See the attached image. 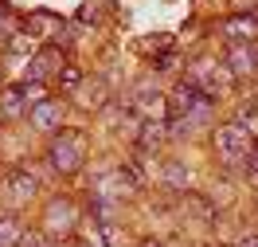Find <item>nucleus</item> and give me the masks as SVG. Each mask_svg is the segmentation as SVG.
<instances>
[{"mask_svg": "<svg viewBox=\"0 0 258 247\" xmlns=\"http://www.w3.org/2000/svg\"><path fill=\"white\" fill-rule=\"evenodd\" d=\"M43 157H47V169L55 177H79L82 169H86V133L63 126L59 133L47 137Z\"/></svg>", "mask_w": 258, "mask_h": 247, "instance_id": "nucleus-1", "label": "nucleus"}, {"mask_svg": "<svg viewBox=\"0 0 258 247\" xmlns=\"http://www.w3.org/2000/svg\"><path fill=\"white\" fill-rule=\"evenodd\" d=\"M82 208L79 200L63 196V192H51L47 204H43V216H39V231L47 235V239H59V243H71L82 228Z\"/></svg>", "mask_w": 258, "mask_h": 247, "instance_id": "nucleus-2", "label": "nucleus"}, {"mask_svg": "<svg viewBox=\"0 0 258 247\" xmlns=\"http://www.w3.org/2000/svg\"><path fill=\"white\" fill-rule=\"evenodd\" d=\"M168 118H184V122H192L196 130H204V126L215 122V98H208L196 82L180 79L168 90Z\"/></svg>", "mask_w": 258, "mask_h": 247, "instance_id": "nucleus-3", "label": "nucleus"}, {"mask_svg": "<svg viewBox=\"0 0 258 247\" xmlns=\"http://www.w3.org/2000/svg\"><path fill=\"white\" fill-rule=\"evenodd\" d=\"M250 145H254V133L242 130L239 122H223V126H215V130H211L215 161H219V169H227V173H239V169H242Z\"/></svg>", "mask_w": 258, "mask_h": 247, "instance_id": "nucleus-4", "label": "nucleus"}, {"mask_svg": "<svg viewBox=\"0 0 258 247\" xmlns=\"http://www.w3.org/2000/svg\"><path fill=\"white\" fill-rule=\"evenodd\" d=\"M39 192H43V188H39V177H35L32 169H8V173L0 177V204L12 208V212L28 208Z\"/></svg>", "mask_w": 258, "mask_h": 247, "instance_id": "nucleus-5", "label": "nucleus"}, {"mask_svg": "<svg viewBox=\"0 0 258 247\" xmlns=\"http://www.w3.org/2000/svg\"><path fill=\"white\" fill-rule=\"evenodd\" d=\"M184 79L196 82V86H200L208 98H215V102H219V94H227V90H231V82H235V79H231V71H227L219 59H208V55H204V59H192Z\"/></svg>", "mask_w": 258, "mask_h": 247, "instance_id": "nucleus-6", "label": "nucleus"}, {"mask_svg": "<svg viewBox=\"0 0 258 247\" xmlns=\"http://www.w3.org/2000/svg\"><path fill=\"white\" fill-rule=\"evenodd\" d=\"M43 98V86L39 82H12V86H4L0 90V118L4 122H20V118H28L35 102Z\"/></svg>", "mask_w": 258, "mask_h": 247, "instance_id": "nucleus-7", "label": "nucleus"}, {"mask_svg": "<svg viewBox=\"0 0 258 247\" xmlns=\"http://www.w3.org/2000/svg\"><path fill=\"white\" fill-rule=\"evenodd\" d=\"M59 67H63V47H59V43H43V47L28 59V67H24V75H20V79L47 86V82L55 79V71H59Z\"/></svg>", "mask_w": 258, "mask_h": 247, "instance_id": "nucleus-8", "label": "nucleus"}, {"mask_svg": "<svg viewBox=\"0 0 258 247\" xmlns=\"http://www.w3.org/2000/svg\"><path fill=\"white\" fill-rule=\"evenodd\" d=\"M63 118H67V102H63V98H51V94H43V98H39L32 110H28L32 130L43 133V137H51V133L63 130Z\"/></svg>", "mask_w": 258, "mask_h": 247, "instance_id": "nucleus-9", "label": "nucleus"}, {"mask_svg": "<svg viewBox=\"0 0 258 247\" xmlns=\"http://www.w3.org/2000/svg\"><path fill=\"white\" fill-rule=\"evenodd\" d=\"M223 67L231 71V79H246V75H258V39H254V43H227Z\"/></svg>", "mask_w": 258, "mask_h": 247, "instance_id": "nucleus-10", "label": "nucleus"}, {"mask_svg": "<svg viewBox=\"0 0 258 247\" xmlns=\"http://www.w3.org/2000/svg\"><path fill=\"white\" fill-rule=\"evenodd\" d=\"M157 181L168 192H188L192 188V169L180 161V157H168L164 165H157Z\"/></svg>", "mask_w": 258, "mask_h": 247, "instance_id": "nucleus-11", "label": "nucleus"}, {"mask_svg": "<svg viewBox=\"0 0 258 247\" xmlns=\"http://www.w3.org/2000/svg\"><path fill=\"white\" fill-rule=\"evenodd\" d=\"M223 39L227 43H254L258 39V16H231V20H223Z\"/></svg>", "mask_w": 258, "mask_h": 247, "instance_id": "nucleus-12", "label": "nucleus"}, {"mask_svg": "<svg viewBox=\"0 0 258 247\" xmlns=\"http://www.w3.org/2000/svg\"><path fill=\"white\" fill-rule=\"evenodd\" d=\"M20 231H24V220L12 208H0V247H16Z\"/></svg>", "mask_w": 258, "mask_h": 247, "instance_id": "nucleus-13", "label": "nucleus"}, {"mask_svg": "<svg viewBox=\"0 0 258 247\" xmlns=\"http://www.w3.org/2000/svg\"><path fill=\"white\" fill-rule=\"evenodd\" d=\"M55 86H59V90H63V94H75V90H79L82 82H86V75H82V67H75V63H63L59 67V71H55Z\"/></svg>", "mask_w": 258, "mask_h": 247, "instance_id": "nucleus-14", "label": "nucleus"}, {"mask_svg": "<svg viewBox=\"0 0 258 247\" xmlns=\"http://www.w3.org/2000/svg\"><path fill=\"white\" fill-rule=\"evenodd\" d=\"M12 35H20V24L12 16V8L0 0V39H12Z\"/></svg>", "mask_w": 258, "mask_h": 247, "instance_id": "nucleus-15", "label": "nucleus"}, {"mask_svg": "<svg viewBox=\"0 0 258 247\" xmlns=\"http://www.w3.org/2000/svg\"><path fill=\"white\" fill-rule=\"evenodd\" d=\"M246 181H254L258 184V137H254V145H250V153H246V161H242V169H239Z\"/></svg>", "mask_w": 258, "mask_h": 247, "instance_id": "nucleus-16", "label": "nucleus"}, {"mask_svg": "<svg viewBox=\"0 0 258 247\" xmlns=\"http://www.w3.org/2000/svg\"><path fill=\"white\" fill-rule=\"evenodd\" d=\"M231 247H258V231H246V235H239Z\"/></svg>", "mask_w": 258, "mask_h": 247, "instance_id": "nucleus-17", "label": "nucleus"}, {"mask_svg": "<svg viewBox=\"0 0 258 247\" xmlns=\"http://www.w3.org/2000/svg\"><path fill=\"white\" fill-rule=\"evenodd\" d=\"M137 247H164V243H161V239H141Z\"/></svg>", "mask_w": 258, "mask_h": 247, "instance_id": "nucleus-18", "label": "nucleus"}, {"mask_svg": "<svg viewBox=\"0 0 258 247\" xmlns=\"http://www.w3.org/2000/svg\"><path fill=\"white\" fill-rule=\"evenodd\" d=\"M43 247H71V243H59V239H43Z\"/></svg>", "mask_w": 258, "mask_h": 247, "instance_id": "nucleus-19", "label": "nucleus"}, {"mask_svg": "<svg viewBox=\"0 0 258 247\" xmlns=\"http://www.w3.org/2000/svg\"><path fill=\"white\" fill-rule=\"evenodd\" d=\"M79 247H106V243H98V239H82Z\"/></svg>", "mask_w": 258, "mask_h": 247, "instance_id": "nucleus-20", "label": "nucleus"}]
</instances>
